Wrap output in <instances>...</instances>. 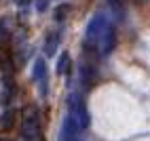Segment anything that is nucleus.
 <instances>
[{
    "label": "nucleus",
    "instance_id": "1",
    "mask_svg": "<svg viewBox=\"0 0 150 141\" xmlns=\"http://www.w3.org/2000/svg\"><path fill=\"white\" fill-rule=\"evenodd\" d=\"M11 32H13V19L11 17H2L0 19V42L11 38Z\"/></svg>",
    "mask_w": 150,
    "mask_h": 141
},
{
    "label": "nucleus",
    "instance_id": "2",
    "mask_svg": "<svg viewBox=\"0 0 150 141\" xmlns=\"http://www.w3.org/2000/svg\"><path fill=\"white\" fill-rule=\"evenodd\" d=\"M70 67H72V59H70L68 53H62L59 55V61H57V74L59 76H68Z\"/></svg>",
    "mask_w": 150,
    "mask_h": 141
},
{
    "label": "nucleus",
    "instance_id": "3",
    "mask_svg": "<svg viewBox=\"0 0 150 141\" xmlns=\"http://www.w3.org/2000/svg\"><path fill=\"white\" fill-rule=\"evenodd\" d=\"M57 44H59V34H49L47 36V42H45V53L51 57L57 51Z\"/></svg>",
    "mask_w": 150,
    "mask_h": 141
},
{
    "label": "nucleus",
    "instance_id": "4",
    "mask_svg": "<svg viewBox=\"0 0 150 141\" xmlns=\"http://www.w3.org/2000/svg\"><path fill=\"white\" fill-rule=\"evenodd\" d=\"M13 124H15V112L13 109H6V112L0 116V126L4 130H8V128H13Z\"/></svg>",
    "mask_w": 150,
    "mask_h": 141
},
{
    "label": "nucleus",
    "instance_id": "5",
    "mask_svg": "<svg viewBox=\"0 0 150 141\" xmlns=\"http://www.w3.org/2000/svg\"><path fill=\"white\" fill-rule=\"evenodd\" d=\"M45 74H47V67H45V61L38 59L34 63V80L36 82H45Z\"/></svg>",
    "mask_w": 150,
    "mask_h": 141
},
{
    "label": "nucleus",
    "instance_id": "6",
    "mask_svg": "<svg viewBox=\"0 0 150 141\" xmlns=\"http://www.w3.org/2000/svg\"><path fill=\"white\" fill-rule=\"evenodd\" d=\"M83 82H85V86H91L93 82H95V69L93 67H89V65H85L83 67Z\"/></svg>",
    "mask_w": 150,
    "mask_h": 141
},
{
    "label": "nucleus",
    "instance_id": "7",
    "mask_svg": "<svg viewBox=\"0 0 150 141\" xmlns=\"http://www.w3.org/2000/svg\"><path fill=\"white\" fill-rule=\"evenodd\" d=\"M30 118H40L38 116V107L36 105H25L21 112V120H30Z\"/></svg>",
    "mask_w": 150,
    "mask_h": 141
},
{
    "label": "nucleus",
    "instance_id": "8",
    "mask_svg": "<svg viewBox=\"0 0 150 141\" xmlns=\"http://www.w3.org/2000/svg\"><path fill=\"white\" fill-rule=\"evenodd\" d=\"M68 15H70V4H59L55 8V21H64Z\"/></svg>",
    "mask_w": 150,
    "mask_h": 141
},
{
    "label": "nucleus",
    "instance_id": "9",
    "mask_svg": "<svg viewBox=\"0 0 150 141\" xmlns=\"http://www.w3.org/2000/svg\"><path fill=\"white\" fill-rule=\"evenodd\" d=\"M4 63H8V53H6V48L0 46V67H2Z\"/></svg>",
    "mask_w": 150,
    "mask_h": 141
},
{
    "label": "nucleus",
    "instance_id": "10",
    "mask_svg": "<svg viewBox=\"0 0 150 141\" xmlns=\"http://www.w3.org/2000/svg\"><path fill=\"white\" fill-rule=\"evenodd\" d=\"M0 141H11V139H0Z\"/></svg>",
    "mask_w": 150,
    "mask_h": 141
}]
</instances>
